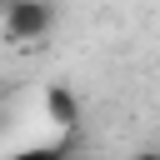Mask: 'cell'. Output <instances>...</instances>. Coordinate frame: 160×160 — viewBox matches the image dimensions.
<instances>
[{"mask_svg":"<svg viewBox=\"0 0 160 160\" xmlns=\"http://www.w3.org/2000/svg\"><path fill=\"white\" fill-rule=\"evenodd\" d=\"M55 0H15L5 15H0V30H5V40H15V45H30V40H45L50 30H55Z\"/></svg>","mask_w":160,"mask_h":160,"instance_id":"6da1fadb","label":"cell"},{"mask_svg":"<svg viewBox=\"0 0 160 160\" xmlns=\"http://www.w3.org/2000/svg\"><path fill=\"white\" fill-rule=\"evenodd\" d=\"M40 110H45V120H50L60 135H75V130H80V95H75L70 85H45Z\"/></svg>","mask_w":160,"mask_h":160,"instance_id":"7a4b0ae2","label":"cell"},{"mask_svg":"<svg viewBox=\"0 0 160 160\" xmlns=\"http://www.w3.org/2000/svg\"><path fill=\"white\" fill-rule=\"evenodd\" d=\"M10 5H15V0H0V15H5V10H10Z\"/></svg>","mask_w":160,"mask_h":160,"instance_id":"5b68a950","label":"cell"},{"mask_svg":"<svg viewBox=\"0 0 160 160\" xmlns=\"http://www.w3.org/2000/svg\"><path fill=\"white\" fill-rule=\"evenodd\" d=\"M130 160H160V150H140V155H130Z\"/></svg>","mask_w":160,"mask_h":160,"instance_id":"277c9868","label":"cell"},{"mask_svg":"<svg viewBox=\"0 0 160 160\" xmlns=\"http://www.w3.org/2000/svg\"><path fill=\"white\" fill-rule=\"evenodd\" d=\"M0 160H75V135H55V140H40V145H20Z\"/></svg>","mask_w":160,"mask_h":160,"instance_id":"3957f363","label":"cell"}]
</instances>
